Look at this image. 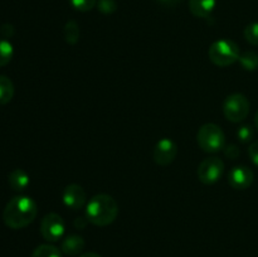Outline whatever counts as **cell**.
<instances>
[{
    "mask_svg": "<svg viewBox=\"0 0 258 257\" xmlns=\"http://www.w3.org/2000/svg\"><path fill=\"white\" fill-rule=\"evenodd\" d=\"M241 52L236 42L231 39L216 40L208 49V57L218 67H228L238 60Z\"/></svg>",
    "mask_w": 258,
    "mask_h": 257,
    "instance_id": "3",
    "label": "cell"
},
{
    "mask_svg": "<svg viewBox=\"0 0 258 257\" xmlns=\"http://www.w3.org/2000/svg\"><path fill=\"white\" fill-rule=\"evenodd\" d=\"M118 204L115 198L108 194H97L86 204V214L88 222L98 227H106L117 218Z\"/></svg>",
    "mask_w": 258,
    "mask_h": 257,
    "instance_id": "2",
    "label": "cell"
},
{
    "mask_svg": "<svg viewBox=\"0 0 258 257\" xmlns=\"http://www.w3.org/2000/svg\"><path fill=\"white\" fill-rule=\"evenodd\" d=\"M244 38L252 45H258V23H251L244 28Z\"/></svg>",
    "mask_w": 258,
    "mask_h": 257,
    "instance_id": "21",
    "label": "cell"
},
{
    "mask_svg": "<svg viewBox=\"0 0 258 257\" xmlns=\"http://www.w3.org/2000/svg\"><path fill=\"white\" fill-rule=\"evenodd\" d=\"M29 175L23 169H15L8 176L9 186L15 191H23L24 189H27V186L29 185Z\"/></svg>",
    "mask_w": 258,
    "mask_h": 257,
    "instance_id": "13",
    "label": "cell"
},
{
    "mask_svg": "<svg viewBox=\"0 0 258 257\" xmlns=\"http://www.w3.org/2000/svg\"><path fill=\"white\" fill-rule=\"evenodd\" d=\"M87 223H88V219H87V217H78V218H76L75 219V222H73V224H75V227L76 228H80V229H82V228H85L86 226H87Z\"/></svg>",
    "mask_w": 258,
    "mask_h": 257,
    "instance_id": "26",
    "label": "cell"
},
{
    "mask_svg": "<svg viewBox=\"0 0 258 257\" xmlns=\"http://www.w3.org/2000/svg\"><path fill=\"white\" fill-rule=\"evenodd\" d=\"M14 55V47L7 39H0V67L7 66Z\"/></svg>",
    "mask_w": 258,
    "mask_h": 257,
    "instance_id": "18",
    "label": "cell"
},
{
    "mask_svg": "<svg viewBox=\"0 0 258 257\" xmlns=\"http://www.w3.org/2000/svg\"><path fill=\"white\" fill-rule=\"evenodd\" d=\"M14 83L9 77L0 75V106L7 105L14 96Z\"/></svg>",
    "mask_w": 258,
    "mask_h": 257,
    "instance_id": "14",
    "label": "cell"
},
{
    "mask_svg": "<svg viewBox=\"0 0 258 257\" xmlns=\"http://www.w3.org/2000/svg\"><path fill=\"white\" fill-rule=\"evenodd\" d=\"M96 7H97L100 13L105 15H110L117 10V3H116V0H97Z\"/></svg>",
    "mask_w": 258,
    "mask_h": 257,
    "instance_id": "20",
    "label": "cell"
},
{
    "mask_svg": "<svg viewBox=\"0 0 258 257\" xmlns=\"http://www.w3.org/2000/svg\"><path fill=\"white\" fill-rule=\"evenodd\" d=\"M253 136L254 131L249 125H243L237 130V138H238V140L243 144L249 143V141L253 139Z\"/></svg>",
    "mask_w": 258,
    "mask_h": 257,
    "instance_id": "22",
    "label": "cell"
},
{
    "mask_svg": "<svg viewBox=\"0 0 258 257\" xmlns=\"http://www.w3.org/2000/svg\"><path fill=\"white\" fill-rule=\"evenodd\" d=\"M30 257H62V251L53 244H40L32 252Z\"/></svg>",
    "mask_w": 258,
    "mask_h": 257,
    "instance_id": "17",
    "label": "cell"
},
{
    "mask_svg": "<svg viewBox=\"0 0 258 257\" xmlns=\"http://www.w3.org/2000/svg\"><path fill=\"white\" fill-rule=\"evenodd\" d=\"M254 123H256V127L258 130V111L256 112V116H254Z\"/></svg>",
    "mask_w": 258,
    "mask_h": 257,
    "instance_id": "29",
    "label": "cell"
},
{
    "mask_svg": "<svg viewBox=\"0 0 258 257\" xmlns=\"http://www.w3.org/2000/svg\"><path fill=\"white\" fill-rule=\"evenodd\" d=\"M239 63L246 71L253 72L258 70V54L253 50H246L238 58Z\"/></svg>",
    "mask_w": 258,
    "mask_h": 257,
    "instance_id": "16",
    "label": "cell"
},
{
    "mask_svg": "<svg viewBox=\"0 0 258 257\" xmlns=\"http://www.w3.org/2000/svg\"><path fill=\"white\" fill-rule=\"evenodd\" d=\"M217 0H189V10L197 18H209L214 12Z\"/></svg>",
    "mask_w": 258,
    "mask_h": 257,
    "instance_id": "12",
    "label": "cell"
},
{
    "mask_svg": "<svg viewBox=\"0 0 258 257\" xmlns=\"http://www.w3.org/2000/svg\"><path fill=\"white\" fill-rule=\"evenodd\" d=\"M180 2L181 0H158L159 4L163 5V7H166V8L176 7V5H178Z\"/></svg>",
    "mask_w": 258,
    "mask_h": 257,
    "instance_id": "27",
    "label": "cell"
},
{
    "mask_svg": "<svg viewBox=\"0 0 258 257\" xmlns=\"http://www.w3.org/2000/svg\"><path fill=\"white\" fill-rule=\"evenodd\" d=\"M14 27H13L12 24H9V23H7V24H3L2 28H0V34L3 35L4 38H10L14 35Z\"/></svg>",
    "mask_w": 258,
    "mask_h": 257,
    "instance_id": "25",
    "label": "cell"
},
{
    "mask_svg": "<svg viewBox=\"0 0 258 257\" xmlns=\"http://www.w3.org/2000/svg\"><path fill=\"white\" fill-rule=\"evenodd\" d=\"M62 201L67 208L72 209V211H78L86 204L87 197H86V191L82 186L78 184H70L63 190Z\"/></svg>",
    "mask_w": 258,
    "mask_h": 257,
    "instance_id": "9",
    "label": "cell"
},
{
    "mask_svg": "<svg viewBox=\"0 0 258 257\" xmlns=\"http://www.w3.org/2000/svg\"><path fill=\"white\" fill-rule=\"evenodd\" d=\"M199 148L209 154L221 151L226 146V135L221 126L217 123H204L197 134Z\"/></svg>",
    "mask_w": 258,
    "mask_h": 257,
    "instance_id": "4",
    "label": "cell"
},
{
    "mask_svg": "<svg viewBox=\"0 0 258 257\" xmlns=\"http://www.w3.org/2000/svg\"><path fill=\"white\" fill-rule=\"evenodd\" d=\"M224 171V163L219 158H207L199 164L198 178L206 185L217 183L222 178Z\"/></svg>",
    "mask_w": 258,
    "mask_h": 257,
    "instance_id": "7",
    "label": "cell"
},
{
    "mask_svg": "<svg viewBox=\"0 0 258 257\" xmlns=\"http://www.w3.org/2000/svg\"><path fill=\"white\" fill-rule=\"evenodd\" d=\"M38 214L37 203L30 197L18 196L10 199L3 211V221L12 229H22L33 223Z\"/></svg>",
    "mask_w": 258,
    "mask_h": 257,
    "instance_id": "1",
    "label": "cell"
},
{
    "mask_svg": "<svg viewBox=\"0 0 258 257\" xmlns=\"http://www.w3.org/2000/svg\"><path fill=\"white\" fill-rule=\"evenodd\" d=\"M248 155L251 158L252 163L258 166V141H254V143L251 144L248 149Z\"/></svg>",
    "mask_w": 258,
    "mask_h": 257,
    "instance_id": "24",
    "label": "cell"
},
{
    "mask_svg": "<svg viewBox=\"0 0 258 257\" xmlns=\"http://www.w3.org/2000/svg\"><path fill=\"white\" fill-rule=\"evenodd\" d=\"M85 247L86 242L83 237L78 236V234H70L62 241L60 251L67 256H78V254H82Z\"/></svg>",
    "mask_w": 258,
    "mask_h": 257,
    "instance_id": "11",
    "label": "cell"
},
{
    "mask_svg": "<svg viewBox=\"0 0 258 257\" xmlns=\"http://www.w3.org/2000/svg\"><path fill=\"white\" fill-rule=\"evenodd\" d=\"M249 113V101L242 93L229 95L223 102V115L231 122H241Z\"/></svg>",
    "mask_w": 258,
    "mask_h": 257,
    "instance_id": "5",
    "label": "cell"
},
{
    "mask_svg": "<svg viewBox=\"0 0 258 257\" xmlns=\"http://www.w3.org/2000/svg\"><path fill=\"white\" fill-rule=\"evenodd\" d=\"M178 155V145L169 138H164L156 143L153 150V159L158 165L168 166Z\"/></svg>",
    "mask_w": 258,
    "mask_h": 257,
    "instance_id": "8",
    "label": "cell"
},
{
    "mask_svg": "<svg viewBox=\"0 0 258 257\" xmlns=\"http://www.w3.org/2000/svg\"><path fill=\"white\" fill-rule=\"evenodd\" d=\"M80 257H102L98 253H95V252H86V253L80 254Z\"/></svg>",
    "mask_w": 258,
    "mask_h": 257,
    "instance_id": "28",
    "label": "cell"
},
{
    "mask_svg": "<svg viewBox=\"0 0 258 257\" xmlns=\"http://www.w3.org/2000/svg\"><path fill=\"white\" fill-rule=\"evenodd\" d=\"M63 37L68 44H76L80 40V27L75 20H68L63 28Z\"/></svg>",
    "mask_w": 258,
    "mask_h": 257,
    "instance_id": "15",
    "label": "cell"
},
{
    "mask_svg": "<svg viewBox=\"0 0 258 257\" xmlns=\"http://www.w3.org/2000/svg\"><path fill=\"white\" fill-rule=\"evenodd\" d=\"M70 4L77 12L87 13L96 7L97 0H70Z\"/></svg>",
    "mask_w": 258,
    "mask_h": 257,
    "instance_id": "19",
    "label": "cell"
},
{
    "mask_svg": "<svg viewBox=\"0 0 258 257\" xmlns=\"http://www.w3.org/2000/svg\"><path fill=\"white\" fill-rule=\"evenodd\" d=\"M253 171L248 166H234L228 174L229 185L237 190H244L253 183Z\"/></svg>",
    "mask_w": 258,
    "mask_h": 257,
    "instance_id": "10",
    "label": "cell"
},
{
    "mask_svg": "<svg viewBox=\"0 0 258 257\" xmlns=\"http://www.w3.org/2000/svg\"><path fill=\"white\" fill-rule=\"evenodd\" d=\"M239 154H241V150H239L238 146L234 145V144L224 146V155H226L228 159H233L234 160V159L238 158Z\"/></svg>",
    "mask_w": 258,
    "mask_h": 257,
    "instance_id": "23",
    "label": "cell"
},
{
    "mask_svg": "<svg viewBox=\"0 0 258 257\" xmlns=\"http://www.w3.org/2000/svg\"><path fill=\"white\" fill-rule=\"evenodd\" d=\"M66 232V223L58 213H48L40 222V234L48 242H57L62 239Z\"/></svg>",
    "mask_w": 258,
    "mask_h": 257,
    "instance_id": "6",
    "label": "cell"
}]
</instances>
